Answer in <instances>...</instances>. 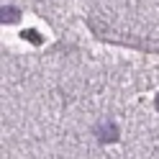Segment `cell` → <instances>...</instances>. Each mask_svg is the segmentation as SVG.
I'll use <instances>...</instances> for the list:
<instances>
[{
    "mask_svg": "<svg viewBox=\"0 0 159 159\" xmlns=\"http://www.w3.org/2000/svg\"><path fill=\"white\" fill-rule=\"evenodd\" d=\"M95 136L100 139L103 144H108V141H118V126L111 123V121L98 123V126H95Z\"/></svg>",
    "mask_w": 159,
    "mask_h": 159,
    "instance_id": "obj_1",
    "label": "cell"
},
{
    "mask_svg": "<svg viewBox=\"0 0 159 159\" xmlns=\"http://www.w3.org/2000/svg\"><path fill=\"white\" fill-rule=\"evenodd\" d=\"M3 21H5V23L18 21V11H16V8H3Z\"/></svg>",
    "mask_w": 159,
    "mask_h": 159,
    "instance_id": "obj_2",
    "label": "cell"
},
{
    "mask_svg": "<svg viewBox=\"0 0 159 159\" xmlns=\"http://www.w3.org/2000/svg\"><path fill=\"white\" fill-rule=\"evenodd\" d=\"M23 39H28L31 44H41V36H39L36 28H28V31H23Z\"/></svg>",
    "mask_w": 159,
    "mask_h": 159,
    "instance_id": "obj_3",
    "label": "cell"
},
{
    "mask_svg": "<svg viewBox=\"0 0 159 159\" xmlns=\"http://www.w3.org/2000/svg\"><path fill=\"white\" fill-rule=\"evenodd\" d=\"M157 111H159V98H157Z\"/></svg>",
    "mask_w": 159,
    "mask_h": 159,
    "instance_id": "obj_4",
    "label": "cell"
}]
</instances>
